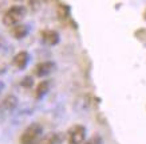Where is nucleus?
Wrapping results in <instances>:
<instances>
[{
	"instance_id": "nucleus-1",
	"label": "nucleus",
	"mask_w": 146,
	"mask_h": 144,
	"mask_svg": "<svg viewBox=\"0 0 146 144\" xmlns=\"http://www.w3.org/2000/svg\"><path fill=\"white\" fill-rule=\"evenodd\" d=\"M42 133H43V127L39 123H34L23 132L20 144H36L42 137Z\"/></svg>"
},
{
	"instance_id": "nucleus-2",
	"label": "nucleus",
	"mask_w": 146,
	"mask_h": 144,
	"mask_svg": "<svg viewBox=\"0 0 146 144\" xmlns=\"http://www.w3.org/2000/svg\"><path fill=\"white\" fill-rule=\"evenodd\" d=\"M24 15H26V9L22 5H13L11 8L7 11L3 16V23H4L5 26H15V24H18L23 18H24Z\"/></svg>"
},
{
	"instance_id": "nucleus-3",
	"label": "nucleus",
	"mask_w": 146,
	"mask_h": 144,
	"mask_svg": "<svg viewBox=\"0 0 146 144\" xmlns=\"http://www.w3.org/2000/svg\"><path fill=\"white\" fill-rule=\"evenodd\" d=\"M86 137V128L83 125L71 127L67 132V140L70 144H82Z\"/></svg>"
},
{
	"instance_id": "nucleus-4",
	"label": "nucleus",
	"mask_w": 146,
	"mask_h": 144,
	"mask_svg": "<svg viewBox=\"0 0 146 144\" xmlns=\"http://www.w3.org/2000/svg\"><path fill=\"white\" fill-rule=\"evenodd\" d=\"M40 36H42V39L50 46L56 45L58 42H59V34H58L56 31H54V30H44V31H42Z\"/></svg>"
},
{
	"instance_id": "nucleus-5",
	"label": "nucleus",
	"mask_w": 146,
	"mask_h": 144,
	"mask_svg": "<svg viewBox=\"0 0 146 144\" xmlns=\"http://www.w3.org/2000/svg\"><path fill=\"white\" fill-rule=\"evenodd\" d=\"M55 65L52 62H42L35 68V74L38 77H46L54 70Z\"/></svg>"
},
{
	"instance_id": "nucleus-6",
	"label": "nucleus",
	"mask_w": 146,
	"mask_h": 144,
	"mask_svg": "<svg viewBox=\"0 0 146 144\" xmlns=\"http://www.w3.org/2000/svg\"><path fill=\"white\" fill-rule=\"evenodd\" d=\"M30 61V55L27 51H20L19 54L15 55V58H13V63H15V66L18 69H24L27 66V63Z\"/></svg>"
},
{
	"instance_id": "nucleus-7",
	"label": "nucleus",
	"mask_w": 146,
	"mask_h": 144,
	"mask_svg": "<svg viewBox=\"0 0 146 144\" xmlns=\"http://www.w3.org/2000/svg\"><path fill=\"white\" fill-rule=\"evenodd\" d=\"M28 34V27H27L26 24H15L12 28V35L13 38H16V39H22L24 36Z\"/></svg>"
},
{
	"instance_id": "nucleus-8",
	"label": "nucleus",
	"mask_w": 146,
	"mask_h": 144,
	"mask_svg": "<svg viewBox=\"0 0 146 144\" xmlns=\"http://www.w3.org/2000/svg\"><path fill=\"white\" fill-rule=\"evenodd\" d=\"M16 104H18V98H16L15 96H8V97H5V98L3 100L0 108L5 109V111L8 112V111H12V109L16 106Z\"/></svg>"
},
{
	"instance_id": "nucleus-9",
	"label": "nucleus",
	"mask_w": 146,
	"mask_h": 144,
	"mask_svg": "<svg viewBox=\"0 0 146 144\" xmlns=\"http://www.w3.org/2000/svg\"><path fill=\"white\" fill-rule=\"evenodd\" d=\"M60 143V136L58 133H50V135L42 137L36 144H59Z\"/></svg>"
},
{
	"instance_id": "nucleus-10",
	"label": "nucleus",
	"mask_w": 146,
	"mask_h": 144,
	"mask_svg": "<svg viewBox=\"0 0 146 144\" xmlns=\"http://www.w3.org/2000/svg\"><path fill=\"white\" fill-rule=\"evenodd\" d=\"M48 90H50V81H42L35 90V97L36 98H42L43 96H46V93Z\"/></svg>"
},
{
	"instance_id": "nucleus-11",
	"label": "nucleus",
	"mask_w": 146,
	"mask_h": 144,
	"mask_svg": "<svg viewBox=\"0 0 146 144\" xmlns=\"http://www.w3.org/2000/svg\"><path fill=\"white\" fill-rule=\"evenodd\" d=\"M84 144H102V139H101V136H93L90 140H87Z\"/></svg>"
},
{
	"instance_id": "nucleus-12",
	"label": "nucleus",
	"mask_w": 146,
	"mask_h": 144,
	"mask_svg": "<svg viewBox=\"0 0 146 144\" xmlns=\"http://www.w3.org/2000/svg\"><path fill=\"white\" fill-rule=\"evenodd\" d=\"M26 81L23 82V85H26V86H31L32 85V78H30V77H27V78H24Z\"/></svg>"
},
{
	"instance_id": "nucleus-13",
	"label": "nucleus",
	"mask_w": 146,
	"mask_h": 144,
	"mask_svg": "<svg viewBox=\"0 0 146 144\" xmlns=\"http://www.w3.org/2000/svg\"><path fill=\"white\" fill-rule=\"evenodd\" d=\"M4 89V84L3 82H0V93H1V90Z\"/></svg>"
}]
</instances>
